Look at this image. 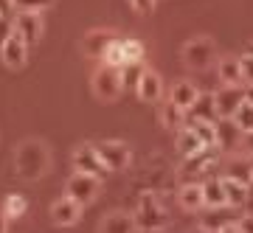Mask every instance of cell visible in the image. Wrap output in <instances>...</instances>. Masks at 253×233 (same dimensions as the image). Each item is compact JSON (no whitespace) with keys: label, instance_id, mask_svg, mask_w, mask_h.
<instances>
[{"label":"cell","instance_id":"6da1fadb","mask_svg":"<svg viewBox=\"0 0 253 233\" xmlns=\"http://www.w3.org/2000/svg\"><path fill=\"white\" fill-rule=\"evenodd\" d=\"M51 169V152L48 144L40 138H26L20 141L14 149V171L20 180L26 183H37L40 177H45V171Z\"/></svg>","mask_w":253,"mask_h":233},{"label":"cell","instance_id":"7a4b0ae2","mask_svg":"<svg viewBox=\"0 0 253 233\" xmlns=\"http://www.w3.org/2000/svg\"><path fill=\"white\" fill-rule=\"evenodd\" d=\"M180 59H183L186 68H191V71H208V68L219 59L217 56V42H214L211 37H206V34L191 37L189 42H183Z\"/></svg>","mask_w":253,"mask_h":233},{"label":"cell","instance_id":"3957f363","mask_svg":"<svg viewBox=\"0 0 253 233\" xmlns=\"http://www.w3.org/2000/svg\"><path fill=\"white\" fill-rule=\"evenodd\" d=\"M135 225L138 231H163L166 225H169V219H166V211H163L161 199H158V194H152V191H144L141 197H138V205H135Z\"/></svg>","mask_w":253,"mask_h":233},{"label":"cell","instance_id":"277c9868","mask_svg":"<svg viewBox=\"0 0 253 233\" xmlns=\"http://www.w3.org/2000/svg\"><path fill=\"white\" fill-rule=\"evenodd\" d=\"M90 90H93V96H96L99 101H104V104L116 101L118 96H121V90H124L121 71H118V68H113V65L101 62L99 68L93 71V76H90Z\"/></svg>","mask_w":253,"mask_h":233},{"label":"cell","instance_id":"5b68a950","mask_svg":"<svg viewBox=\"0 0 253 233\" xmlns=\"http://www.w3.org/2000/svg\"><path fill=\"white\" fill-rule=\"evenodd\" d=\"M217 163H219V146H203L197 152L183 155V163H180V171L177 174L183 180H194L200 174H211Z\"/></svg>","mask_w":253,"mask_h":233},{"label":"cell","instance_id":"8992f818","mask_svg":"<svg viewBox=\"0 0 253 233\" xmlns=\"http://www.w3.org/2000/svg\"><path fill=\"white\" fill-rule=\"evenodd\" d=\"M99 191H101V180L93 177V174H84V171L73 169V174L65 180V197L76 199L82 205H90L93 199L99 197Z\"/></svg>","mask_w":253,"mask_h":233},{"label":"cell","instance_id":"52a82bcc","mask_svg":"<svg viewBox=\"0 0 253 233\" xmlns=\"http://www.w3.org/2000/svg\"><path fill=\"white\" fill-rule=\"evenodd\" d=\"M222 177L239 180L245 186H251L253 183V155H248L245 149L225 152V157H222Z\"/></svg>","mask_w":253,"mask_h":233},{"label":"cell","instance_id":"ba28073f","mask_svg":"<svg viewBox=\"0 0 253 233\" xmlns=\"http://www.w3.org/2000/svg\"><path fill=\"white\" fill-rule=\"evenodd\" d=\"M71 163H73L76 171L93 174V177H99V180H104V174L110 171L107 166H104V160L99 157V152H96V144H79L71 155Z\"/></svg>","mask_w":253,"mask_h":233},{"label":"cell","instance_id":"9c48e42d","mask_svg":"<svg viewBox=\"0 0 253 233\" xmlns=\"http://www.w3.org/2000/svg\"><path fill=\"white\" fill-rule=\"evenodd\" d=\"M0 59H3V65L11 68V71H20V68L26 65V59H28V42L17 34V31H14V28H11L9 34L3 37V42H0Z\"/></svg>","mask_w":253,"mask_h":233},{"label":"cell","instance_id":"30bf717a","mask_svg":"<svg viewBox=\"0 0 253 233\" xmlns=\"http://www.w3.org/2000/svg\"><path fill=\"white\" fill-rule=\"evenodd\" d=\"M96 152H99V157L104 160V166L110 171H124L132 160V152H129V146L124 141H99Z\"/></svg>","mask_w":253,"mask_h":233},{"label":"cell","instance_id":"8fae6325","mask_svg":"<svg viewBox=\"0 0 253 233\" xmlns=\"http://www.w3.org/2000/svg\"><path fill=\"white\" fill-rule=\"evenodd\" d=\"M116 39L113 28H90L82 37V54L87 59H104V51L110 48V42Z\"/></svg>","mask_w":253,"mask_h":233},{"label":"cell","instance_id":"7c38bea8","mask_svg":"<svg viewBox=\"0 0 253 233\" xmlns=\"http://www.w3.org/2000/svg\"><path fill=\"white\" fill-rule=\"evenodd\" d=\"M11 28L17 31L23 39L31 45L40 42V37H42V17H40V11H17V17L11 20Z\"/></svg>","mask_w":253,"mask_h":233},{"label":"cell","instance_id":"4fadbf2b","mask_svg":"<svg viewBox=\"0 0 253 233\" xmlns=\"http://www.w3.org/2000/svg\"><path fill=\"white\" fill-rule=\"evenodd\" d=\"M214 101H217L219 118H231L236 113V107L245 101V84H222L214 93Z\"/></svg>","mask_w":253,"mask_h":233},{"label":"cell","instance_id":"5bb4252c","mask_svg":"<svg viewBox=\"0 0 253 233\" xmlns=\"http://www.w3.org/2000/svg\"><path fill=\"white\" fill-rule=\"evenodd\" d=\"M82 202H76V199H71V197H59V199H54L51 202V219H54L59 228H71V225H76L82 219Z\"/></svg>","mask_w":253,"mask_h":233},{"label":"cell","instance_id":"9a60e30c","mask_svg":"<svg viewBox=\"0 0 253 233\" xmlns=\"http://www.w3.org/2000/svg\"><path fill=\"white\" fill-rule=\"evenodd\" d=\"M135 93H138V99L146 101V104L161 101L163 99V79H161V73L144 68V73H141V79H138V84H135Z\"/></svg>","mask_w":253,"mask_h":233},{"label":"cell","instance_id":"2e32d148","mask_svg":"<svg viewBox=\"0 0 253 233\" xmlns=\"http://www.w3.org/2000/svg\"><path fill=\"white\" fill-rule=\"evenodd\" d=\"M242 138H245V132L234 124V118H219L217 121V146H219V152H236V149H242Z\"/></svg>","mask_w":253,"mask_h":233},{"label":"cell","instance_id":"e0dca14e","mask_svg":"<svg viewBox=\"0 0 253 233\" xmlns=\"http://www.w3.org/2000/svg\"><path fill=\"white\" fill-rule=\"evenodd\" d=\"M99 231H104V233H132V231H138L135 214H126V211H110V214L99 222Z\"/></svg>","mask_w":253,"mask_h":233},{"label":"cell","instance_id":"ac0fdd59","mask_svg":"<svg viewBox=\"0 0 253 233\" xmlns=\"http://www.w3.org/2000/svg\"><path fill=\"white\" fill-rule=\"evenodd\" d=\"M177 205H180L183 211H189V214L200 211V208L206 205V202H203V183L186 180L180 186V191H177Z\"/></svg>","mask_w":253,"mask_h":233},{"label":"cell","instance_id":"d6986e66","mask_svg":"<svg viewBox=\"0 0 253 233\" xmlns=\"http://www.w3.org/2000/svg\"><path fill=\"white\" fill-rule=\"evenodd\" d=\"M186 116L217 124V121H219V113H217V101H214V93H200L197 101H194V104L186 110Z\"/></svg>","mask_w":253,"mask_h":233},{"label":"cell","instance_id":"ffe728a7","mask_svg":"<svg viewBox=\"0 0 253 233\" xmlns=\"http://www.w3.org/2000/svg\"><path fill=\"white\" fill-rule=\"evenodd\" d=\"M158 121H161L163 129H180L183 124H186V110L180 107V104H174L172 99H166L161 104V110H158Z\"/></svg>","mask_w":253,"mask_h":233},{"label":"cell","instance_id":"44dd1931","mask_svg":"<svg viewBox=\"0 0 253 233\" xmlns=\"http://www.w3.org/2000/svg\"><path fill=\"white\" fill-rule=\"evenodd\" d=\"M203 202H206V208H228L222 177H208L203 183Z\"/></svg>","mask_w":253,"mask_h":233},{"label":"cell","instance_id":"7402d4cb","mask_svg":"<svg viewBox=\"0 0 253 233\" xmlns=\"http://www.w3.org/2000/svg\"><path fill=\"white\" fill-rule=\"evenodd\" d=\"M197 96H200L197 84H194V81H189V79H183V81H177V84H172V90H169V99H172L174 104H180L183 110H189L191 104L197 101Z\"/></svg>","mask_w":253,"mask_h":233},{"label":"cell","instance_id":"603a6c76","mask_svg":"<svg viewBox=\"0 0 253 233\" xmlns=\"http://www.w3.org/2000/svg\"><path fill=\"white\" fill-rule=\"evenodd\" d=\"M217 73L222 84H245L242 81V68H239V56H222L217 59Z\"/></svg>","mask_w":253,"mask_h":233},{"label":"cell","instance_id":"cb8c5ba5","mask_svg":"<svg viewBox=\"0 0 253 233\" xmlns=\"http://www.w3.org/2000/svg\"><path fill=\"white\" fill-rule=\"evenodd\" d=\"M174 149L180 155H191V152H197V149H203V141L194 135V129L189 124H183L180 129H174Z\"/></svg>","mask_w":253,"mask_h":233},{"label":"cell","instance_id":"d4e9b609","mask_svg":"<svg viewBox=\"0 0 253 233\" xmlns=\"http://www.w3.org/2000/svg\"><path fill=\"white\" fill-rule=\"evenodd\" d=\"M222 186H225V199H228V208H242L248 202V194H251V186H245L239 180H231V177H222Z\"/></svg>","mask_w":253,"mask_h":233},{"label":"cell","instance_id":"484cf974","mask_svg":"<svg viewBox=\"0 0 253 233\" xmlns=\"http://www.w3.org/2000/svg\"><path fill=\"white\" fill-rule=\"evenodd\" d=\"M186 124L194 129V135L203 141V146H217V124H211V121H200V118H189Z\"/></svg>","mask_w":253,"mask_h":233},{"label":"cell","instance_id":"4316f807","mask_svg":"<svg viewBox=\"0 0 253 233\" xmlns=\"http://www.w3.org/2000/svg\"><path fill=\"white\" fill-rule=\"evenodd\" d=\"M231 118H234V124L239 126V129H242L245 135H248V132H253V101H248V99H245L242 104L236 107V113H234Z\"/></svg>","mask_w":253,"mask_h":233},{"label":"cell","instance_id":"83f0119b","mask_svg":"<svg viewBox=\"0 0 253 233\" xmlns=\"http://www.w3.org/2000/svg\"><path fill=\"white\" fill-rule=\"evenodd\" d=\"M3 214L9 216V219H20V216L26 214V208H28V199L23 197V194H9V197L3 199Z\"/></svg>","mask_w":253,"mask_h":233},{"label":"cell","instance_id":"f1b7e54d","mask_svg":"<svg viewBox=\"0 0 253 233\" xmlns=\"http://www.w3.org/2000/svg\"><path fill=\"white\" fill-rule=\"evenodd\" d=\"M121 48H124V65L126 62H144V42L141 39H135V37H126V39H121Z\"/></svg>","mask_w":253,"mask_h":233},{"label":"cell","instance_id":"f546056e","mask_svg":"<svg viewBox=\"0 0 253 233\" xmlns=\"http://www.w3.org/2000/svg\"><path fill=\"white\" fill-rule=\"evenodd\" d=\"M146 65L144 62H126L121 65L118 71H121V81H124V87H135L138 79H141V73H144Z\"/></svg>","mask_w":253,"mask_h":233},{"label":"cell","instance_id":"4dcf8cb0","mask_svg":"<svg viewBox=\"0 0 253 233\" xmlns=\"http://www.w3.org/2000/svg\"><path fill=\"white\" fill-rule=\"evenodd\" d=\"M219 211H222V208H211V214L200 216V231H225L231 219H222Z\"/></svg>","mask_w":253,"mask_h":233},{"label":"cell","instance_id":"1f68e13d","mask_svg":"<svg viewBox=\"0 0 253 233\" xmlns=\"http://www.w3.org/2000/svg\"><path fill=\"white\" fill-rule=\"evenodd\" d=\"M104 65H113V68H121L124 65V48H121V37H116L113 42H110V48L104 51V59H101Z\"/></svg>","mask_w":253,"mask_h":233},{"label":"cell","instance_id":"d6a6232c","mask_svg":"<svg viewBox=\"0 0 253 233\" xmlns=\"http://www.w3.org/2000/svg\"><path fill=\"white\" fill-rule=\"evenodd\" d=\"M54 3L56 0H14V9L17 11H48V9H54Z\"/></svg>","mask_w":253,"mask_h":233},{"label":"cell","instance_id":"836d02e7","mask_svg":"<svg viewBox=\"0 0 253 233\" xmlns=\"http://www.w3.org/2000/svg\"><path fill=\"white\" fill-rule=\"evenodd\" d=\"M239 68H242V81L245 84H253V56L251 54L239 56Z\"/></svg>","mask_w":253,"mask_h":233},{"label":"cell","instance_id":"e575fe53","mask_svg":"<svg viewBox=\"0 0 253 233\" xmlns=\"http://www.w3.org/2000/svg\"><path fill=\"white\" fill-rule=\"evenodd\" d=\"M126 3H129V9L135 11V14H152L158 0H126Z\"/></svg>","mask_w":253,"mask_h":233},{"label":"cell","instance_id":"d590c367","mask_svg":"<svg viewBox=\"0 0 253 233\" xmlns=\"http://www.w3.org/2000/svg\"><path fill=\"white\" fill-rule=\"evenodd\" d=\"M234 231L236 233H253V214H245L234 222Z\"/></svg>","mask_w":253,"mask_h":233},{"label":"cell","instance_id":"8d00e7d4","mask_svg":"<svg viewBox=\"0 0 253 233\" xmlns=\"http://www.w3.org/2000/svg\"><path fill=\"white\" fill-rule=\"evenodd\" d=\"M14 0H0V17L6 20V23H11L14 20Z\"/></svg>","mask_w":253,"mask_h":233},{"label":"cell","instance_id":"74e56055","mask_svg":"<svg viewBox=\"0 0 253 233\" xmlns=\"http://www.w3.org/2000/svg\"><path fill=\"white\" fill-rule=\"evenodd\" d=\"M242 149H245L248 155H253V132H248V135L242 138Z\"/></svg>","mask_w":253,"mask_h":233},{"label":"cell","instance_id":"f35d334b","mask_svg":"<svg viewBox=\"0 0 253 233\" xmlns=\"http://www.w3.org/2000/svg\"><path fill=\"white\" fill-rule=\"evenodd\" d=\"M9 225H11V219L6 214H3V208H0V233H6L9 231Z\"/></svg>","mask_w":253,"mask_h":233},{"label":"cell","instance_id":"ab89813d","mask_svg":"<svg viewBox=\"0 0 253 233\" xmlns=\"http://www.w3.org/2000/svg\"><path fill=\"white\" fill-rule=\"evenodd\" d=\"M245 99L253 101V84H245Z\"/></svg>","mask_w":253,"mask_h":233},{"label":"cell","instance_id":"60d3db41","mask_svg":"<svg viewBox=\"0 0 253 233\" xmlns=\"http://www.w3.org/2000/svg\"><path fill=\"white\" fill-rule=\"evenodd\" d=\"M245 54H251V56H253V42H248V45H245Z\"/></svg>","mask_w":253,"mask_h":233},{"label":"cell","instance_id":"b9f144b4","mask_svg":"<svg viewBox=\"0 0 253 233\" xmlns=\"http://www.w3.org/2000/svg\"><path fill=\"white\" fill-rule=\"evenodd\" d=\"M0 23H6V20H3V17H0Z\"/></svg>","mask_w":253,"mask_h":233}]
</instances>
